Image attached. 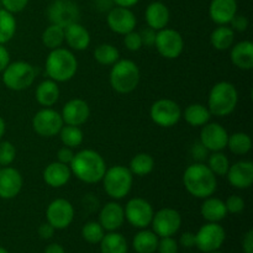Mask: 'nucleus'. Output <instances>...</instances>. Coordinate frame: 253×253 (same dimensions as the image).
I'll use <instances>...</instances> for the list:
<instances>
[{
  "instance_id": "f257e3e1",
  "label": "nucleus",
  "mask_w": 253,
  "mask_h": 253,
  "mask_svg": "<svg viewBox=\"0 0 253 253\" xmlns=\"http://www.w3.org/2000/svg\"><path fill=\"white\" fill-rule=\"evenodd\" d=\"M72 174L76 175L81 182L95 184L103 179L106 172V163L103 156L94 150H82L74 155L69 165Z\"/></svg>"
},
{
  "instance_id": "f03ea898",
  "label": "nucleus",
  "mask_w": 253,
  "mask_h": 253,
  "mask_svg": "<svg viewBox=\"0 0 253 253\" xmlns=\"http://www.w3.org/2000/svg\"><path fill=\"white\" fill-rule=\"evenodd\" d=\"M183 184L185 189L198 199L211 197L217 188L216 175L205 163L197 162L190 165L183 174Z\"/></svg>"
},
{
  "instance_id": "7ed1b4c3",
  "label": "nucleus",
  "mask_w": 253,
  "mask_h": 253,
  "mask_svg": "<svg viewBox=\"0 0 253 253\" xmlns=\"http://www.w3.org/2000/svg\"><path fill=\"white\" fill-rule=\"evenodd\" d=\"M44 68L49 79L57 83H63L71 81L76 76L78 71V61L71 49L59 47L51 49L46 58Z\"/></svg>"
},
{
  "instance_id": "20e7f679",
  "label": "nucleus",
  "mask_w": 253,
  "mask_h": 253,
  "mask_svg": "<svg viewBox=\"0 0 253 253\" xmlns=\"http://www.w3.org/2000/svg\"><path fill=\"white\" fill-rule=\"evenodd\" d=\"M239 103V91L230 82H219L210 89L208 98V109L210 114L217 118L229 116L234 113Z\"/></svg>"
},
{
  "instance_id": "39448f33",
  "label": "nucleus",
  "mask_w": 253,
  "mask_h": 253,
  "mask_svg": "<svg viewBox=\"0 0 253 253\" xmlns=\"http://www.w3.org/2000/svg\"><path fill=\"white\" fill-rule=\"evenodd\" d=\"M140 68L131 59H119L111 66L109 81L111 88L120 94H128L140 83Z\"/></svg>"
},
{
  "instance_id": "423d86ee",
  "label": "nucleus",
  "mask_w": 253,
  "mask_h": 253,
  "mask_svg": "<svg viewBox=\"0 0 253 253\" xmlns=\"http://www.w3.org/2000/svg\"><path fill=\"white\" fill-rule=\"evenodd\" d=\"M103 187L106 194L114 200L124 199L132 189L133 175L125 166H114L106 168L103 177Z\"/></svg>"
},
{
  "instance_id": "0eeeda50",
  "label": "nucleus",
  "mask_w": 253,
  "mask_h": 253,
  "mask_svg": "<svg viewBox=\"0 0 253 253\" xmlns=\"http://www.w3.org/2000/svg\"><path fill=\"white\" fill-rule=\"evenodd\" d=\"M35 78L36 71L29 62H12L2 71V83L10 90H25L34 84Z\"/></svg>"
},
{
  "instance_id": "6e6552de",
  "label": "nucleus",
  "mask_w": 253,
  "mask_h": 253,
  "mask_svg": "<svg viewBox=\"0 0 253 253\" xmlns=\"http://www.w3.org/2000/svg\"><path fill=\"white\" fill-rule=\"evenodd\" d=\"M226 239V232L219 222H207L195 234V246L204 253L221 249Z\"/></svg>"
},
{
  "instance_id": "1a4fd4ad",
  "label": "nucleus",
  "mask_w": 253,
  "mask_h": 253,
  "mask_svg": "<svg viewBox=\"0 0 253 253\" xmlns=\"http://www.w3.org/2000/svg\"><path fill=\"white\" fill-rule=\"evenodd\" d=\"M182 109L172 99H160L150 109L151 120L161 127H172L179 123Z\"/></svg>"
},
{
  "instance_id": "9d476101",
  "label": "nucleus",
  "mask_w": 253,
  "mask_h": 253,
  "mask_svg": "<svg viewBox=\"0 0 253 253\" xmlns=\"http://www.w3.org/2000/svg\"><path fill=\"white\" fill-rule=\"evenodd\" d=\"M155 47L166 59H175L184 49V40L178 31L165 27L156 34Z\"/></svg>"
},
{
  "instance_id": "9b49d317",
  "label": "nucleus",
  "mask_w": 253,
  "mask_h": 253,
  "mask_svg": "<svg viewBox=\"0 0 253 253\" xmlns=\"http://www.w3.org/2000/svg\"><path fill=\"white\" fill-rule=\"evenodd\" d=\"M124 211L128 224L136 229H146L150 226L155 214L152 205L143 198H132L128 200L124 208Z\"/></svg>"
},
{
  "instance_id": "f8f14e48",
  "label": "nucleus",
  "mask_w": 253,
  "mask_h": 253,
  "mask_svg": "<svg viewBox=\"0 0 253 253\" xmlns=\"http://www.w3.org/2000/svg\"><path fill=\"white\" fill-rule=\"evenodd\" d=\"M63 125L61 113L51 108L41 109L32 119V128L42 137H53L58 135Z\"/></svg>"
},
{
  "instance_id": "ddd939ff",
  "label": "nucleus",
  "mask_w": 253,
  "mask_h": 253,
  "mask_svg": "<svg viewBox=\"0 0 253 253\" xmlns=\"http://www.w3.org/2000/svg\"><path fill=\"white\" fill-rule=\"evenodd\" d=\"M151 225L158 237L174 236L182 226V216L175 209L163 208L153 214Z\"/></svg>"
},
{
  "instance_id": "4468645a",
  "label": "nucleus",
  "mask_w": 253,
  "mask_h": 253,
  "mask_svg": "<svg viewBox=\"0 0 253 253\" xmlns=\"http://www.w3.org/2000/svg\"><path fill=\"white\" fill-rule=\"evenodd\" d=\"M47 16L51 24L66 29L69 25L78 22L81 14L73 0H53L47 9Z\"/></svg>"
},
{
  "instance_id": "2eb2a0df",
  "label": "nucleus",
  "mask_w": 253,
  "mask_h": 253,
  "mask_svg": "<svg viewBox=\"0 0 253 253\" xmlns=\"http://www.w3.org/2000/svg\"><path fill=\"white\" fill-rule=\"evenodd\" d=\"M47 222L56 230L67 229L74 220V208L71 202L58 198L49 203L46 210Z\"/></svg>"
},
{
  "instance_id": "dca6fc26",
  "label": "nucleus",
  "mask_w": 253,
  "mask_h": 253,
  "mask_svg": "<svg viewBox=\"0 0 253 253\" xmlns=\"http://www.w3.org/2000/svg\"><path fill=\"white\" fill-rule=\"evenodd\" d=\"M227 140H229V133L220 124L208 123L202 126L199 142L209 152H217L226 148Z\"/></svg>"
},
{
  "instance_id": "f3484780",
  "label": "nucleus",
  "mask_w": 253,
  "mask_h": 253,
  "mask_svg": "<svg viewBox=\"0 0 253 253\" xmlns=\"http://www.w3.org/2000/svg\"><path fill=\"white\" fill-rule=\"evenodd\" d=\"M106 22L113 32L119 35H126L127 32L135 30L137 20L130 7L114 6L108 11Z\"/></svg>"
},
{
  "instance_id": "a211bd4d",
  "label": "nucleus",
  "mask_w": 253,
  "mask_h": 253,
  "mask_svg": "<svg viewBox=\"0 0 253 253\" xmlns=\"http://www.w3.org/2000/svg\"><path fill=\"white\" fill-rule=\"evenodd\" d=\"M61 116L64 125L82 126L90 116V108L83 99H72L64 104Z\"/></svg>"
},
{
  "instance_id": "6ab92c4d",
  "label": "nucleus",
  "mask_w": 253,
  "mask_h": 253,
  "mask_svg": "<svg viewBox=\"0 0 253 253\" xmlns=\"http://www.w3.org/2000/svg\"><path fill=\"white\" fill-rule=\"evenodd\" d=\"M24 179L16 168L6 167L0 168V198L1 199H12L21 192Z\"/></svg>"
},
{
  "instance_id": "aec40b11",
  "label": "nucleus",
  "mask_w": 253,
  "mask_h": 253,
  "mask_svg": "<svg viewBox=\"0 0 253 253\" xmlns=\"http://www.w3.org/2000/svg\"><path fill=\"white\" fill-rule=\"evenodd\" d=\"M226 177L236 189H247L253 184V163L251 161H240L230 165Z\"/></svg>"
},
{
  "instance_id": "412c9836",
  "label": "nucleus",
  "mask_w": 253,
  "mask_h": 253,
  "mask_svg": "<svg viewBox=\"0 0 253 253\" xmlns=\"http://www.w3.org/2000/svg\"><path fill=\"white\" fill-rule=\"evenodd\" d=\"M125 222V211L119 203H106L99 214V224L103 226L105 231H116L120 229Z\"/></svg>"
},
{
  "instance_id": "4be33fe9",
  "label": "nucleus",
  "mask_w": 253,
  "mask_h": 253,
  "mask_svg": "<svg viewBox=\"0 0 253 253\" xmlns=\"http://www.w3.org/2000/svg\"><path fill=\"white\" fill-rule=\"evenodd\" d=\"M236 14V0H211L209 5L210 19L217 25H229Z\"/></svg>"
},
{
  "instance_id": "5701e85b",
  "label": "nucleus",
  "mask_w": 253,
  "mask_h": 253,
  "mask_svg": "<svg viewBox=\"0 0 253 253\" xmlns=\"http://www.w3.org/2000/svg\"><path fill=\"white\" fill-rule=\"evenodd\" d=\"M90 34L79 22L69 25L64 29V42L73 51H84L90 44Z\"/></svg>"
},
{
  "instance_id": "b1692460",
  "label": "nucleus",
  "mask_w": 253,
  "mask_h": 253,
  "mask_svg": "<svg viewBox=\"0 0 253 253\" xmlns=\"http://www.w3.org/2000/svg\"><path fill=\"white\" fill-rule=\"evenodd\" d=\"M71 177V167L68 165L58 162V161L49 163L43 170V180L51 188L64 187L69 182Z\"/></svg>"
},
{
  "instance_id": "393cba45",
  "label": "nucleus",
  "mask_w": 253,
  "mask_h": 253,
  "mask_svg": "<svg viewBox=\"0 0 253 253\" xmlns=\"http://www.w3.org/2000/svg\"><path fill=\"white\" fill-rule=\"evenodd\" d=\"M169 10L163 2L153 1L146 7V22H147V26L153 29L155 31H160V30L167 27L168 22H169Z\"/></svg>"
},
{
  "instance_id": "a878e982",
  "label": "nucleus",
  "mask_w": 253,
  "mask_h": 253,
  "mask_svg": "<svg viewBox=\"0 0 253 253\" xmlns=\"http://www.w3.org/2000/svg\"><path fill=\"white\" fill-rule=\"evenodd\" d=\"M230 58L234 66L242 71H250L253 68V43L251 41H241L232 44Z\"/></svg>"
},
{
  "instance_id": "bb28decb",
  "label": "nucleus",
  "mask_w": 253,
  "mask_h": 253,
  "mask_svg": "<svg viewBox=\"0 0 253 253\" xmlns=\"http://www.w3.org/2000/svg\"><path fill=\"white\" fill-rule=\"evenodd\" d=\"M200 212L208 222H220L229 214L225 202H222L219 198H214L212 195L209 198H205L202 207H200Z\"/></svg>"
},
{
  "instance_id": "cd10ccee",
  "label": "nucleus",
  "mask_w": 253,
  "mask_h": 253,
  "mask_svg": "<svg viewBox=\"0 0 253 253\" xmlns=\"http://www.w3.org/2000/svg\"><path fill=\"white\" fill-rule=\"evenodd\" d=\"M59 94H61V91H59L58 83L52 81V79H47V81L40 83L37 85L36 91H35L37 103L44 108L53 106L58 101Z\"/></svg>"
},
{
  "instance_id": "c85d7f7f",
  "label": "nucleus",
  "mask_w": 253,
  "mask_h": 253,
  "mask_svg": "<svg viewBox=\"0 0 253 253\" xmlns=\"http://www.w3.org/2000/svg\"><path fill=\"white\" fill-rule=\"evenodd\" d=\"M160 237L151 230L141 229L132 240V247L137 253H155Z\"/></svg>"
},
{
  "instance_id": "c756f323",
  "label": "nucleus",
  "mask_w": 253,
  "mask_h": 253,
  "mask_svg": "<svg viewBox=\"0 0 253 253\" xmlns=\"http://www.w3.org/2000/svg\"><path fill=\"white\" fill-rule=\"evenodd\" d=\"M235 42V31L227 25H219L210 35V43L217 51H226Z\"/></svg>"
},
{
  "instance_id": "7c9ffc66",
  "label": "nucleus",
  "mask_w": 253,
  "mask_h": 253,
  "mask_svg": "<svg viewBox=\"0 0 253 253\" xmlns=\"http://www.w3.org/2000/svg\"><path fill=\"white\" fill-rule=\"evenodd\" d=\"M184 116V120L187 121V124H189L190 126H194V127H200V126H204L205 124H208L211 118V114H210L208 106L203 105V104H190L185 108L184 114H182Z\"/></svg>"
},
{
  "instance_id": "2f4dec72",
  "label": "nucleus",
  "mask_w": 253,
  "mask_h": 253,
  "mask_svg": "<svg viewBox=\"0 0 253 253\" xmlns=\"http://www.w3.org/2000/svg\"><path fill=\"white\" fill-rule=\"evenodd\" d=\"M101 253H127L128 245L125 237L116 231H110L104 235L100 241Z\"/></svg>"
},
{
  "instance_id": "473e14b6",
  "label": "nucleus",
  "mask_w": 253,
  "mask_h": 253,
  "mask_svg": "<svg viewBox=\"0 0 253 253\" xmlns=\"http://www.w3.org/2000/svg\"><path fill=\"white\" fill-rule=\"evenodd\" d=\"M155 168V160L148 153H138L133 156L132 160L130 161V172L132 175H138V177H145L150 174Z\"/></svg>"
},
{
  "instance_id": "72a5a7b5",
  "label": "nucleus",
  "mask_w": 253,
  "mask_h": 253,
  "mask_svg": "<svg viewBox=\"0 0 253 253\" xmlns=\"http://www.w3.org/2000/svg\"><path fill=\"white\" fill-rule=\"evenodd\" d=\"M226 147H229L230 152H232L234 155H247L252 148L251 136L246 132H235L232 135H229Z\"/></svg>"
},
{
  "instance_id": "f704fd0d",
  "label": "nucleus",
  "mask_w": 253,
  "mask_h": 253,
  "mask_svg": "<svg viewBox=\"0 0 253 253\" xmlns=\"http://www.w3.org/2000/svg\"><path fill=\"white\" fill-rule=\"evenodd\" d=\"M16 19L14 14L5 9H0V44H5L15 36Z\"/></svg>"
},
{
  "instance_id": "c9c22d12",
  "label": "nucleus",
  "mask_w": 253,
  "mask_h": 253,
  "mask_svg": "<svg viewBox=\"0 0 253 253\" xmlns=\"http://www.w3.org/2000/svg\"><path fill=\"white\" fill-rule=\"evenodd\" d=\"M94 58L101 66H113L120 59V52L110 43H101L94 49Z\"/></svg>"
},
{
  "instance_id": "e433bc0d",
  "label": "nucleus",
  "mask_w": 253,
  "mask_h": 253,
  "mask_svg": "<svg viewBox=\"0 0 253 253\" xmlns=\"http://www.w3.org/2000/svg\"><path fill=\"white\" fill-rule=\"evenodd\" d=\"M42 43L49 49H56L62 47L64 42V29L58 25L51 24L42 32Z\"/></svg>"
},
{
  "instance_id": "4c0bfd02",
  "label": "nucleus",
  "mask_w": 253,
  "mask_h": 253,
  "mask_svg": "<svg viewBox=\"0 0 253 253\" xmlns=\"http://www.w3.org/2000/svg\"><path fill=\"white\" fill-rule=\"evenodd\" d=\"M59 138H61L63 146L71 148H77L83 143L84 135L83 131L81 130L79 126L72 125H63L61 131H59Z\"/></svg>"
},
{
  "instance_id": "58836bf2",
  "label": "nucleus",
  "mask_w": 253,
  "mask_h": 253,
  "mask_svg": "<svg viewBox=\"0 0 253 253\" xmlns=\"http://www.w3.org/2000/svg\"><path fill=\"white\" fill-rule=\"evenodd\" d=\"M207 166L216 177H224L230 168V161L227 156L222 153V151H217V152H211V155H209Z\"/></svg>"
},
{
  "instance_id": "ea45409f",
  "label": "nucleus",
  "mask_w": 253,
  "mask_h": 253,
  "mask_svg": "<svg viewBox=\"0 0 253 253\" xmlns=\"http://www.w3.org/2000/svg\"><path fill=\"white\" fill-rule=\"evenodd\" d=\"M105 235V230L103 229L99 221H89L82 229V237L85 240L88 244L96 245L100 244L101 239Z\"/></svg>"
},
{
  "instance_id": "a19ab883",
  "label": "nucleus",
  "mask_w": 253,
  "mask_h": 253,
  "mask_svg": "<svg viewBox=\"0 0 253 253\" xmlns=\"http://www.w3.org/2000/svg\"><path fill=\"white\" fill-rule=\"evenodd\" d=\"M16 157V148L9 141H1L0 142V166L6 167L15 161Z\"/></svg>"
},
{
  "instance_id": "79ce46f5",
  "label": "nucleus",
  "mask_w": 253,
  "mask_h": 253,
  "mask_svg": "<svg viewBox=\"0 0 253 253\" xmlns=\"http://www.w3.org/2000/svg\"><path fill=\"white\" fill-rule=\"evenodd\" d=\"M124 44L126 48L131 52H137L142 48V40H141L140 32L137 31H131L124 35Z\"/></svg>"
},
{
  "instance_id": "37998d69",
  "label": "nucleus",
  "mask_w": 253,
  "mask_h": 253,
  "mask_svg": "<svg viewBox=\"0 0 253 253\" xmlns=\"http://www.w3.org/2000/svg\"><path fill=\"white\" fill-rule=\"evenodd\" d=\"M226 210L230 214H240L245 209V200L240 195H230L225 202Z\"/></svg>"
},
{
  "instance_id": "c03bdc74",
  "label": "nucleus",
  "mask_w": 253,
  "mask_h": 253,
  "mask_svg": "<svg viewBox=\"0 0 253 253\" xmlns=\"http://www.w3.org/2000/svg\"><path fill=\"white\" fill-rule=\"evenodd\" d=\"M157 251L158 253H178V242L173 236L160 237Z\"/></svg>"
},
{
  "instance_id": "a18cd8bd",
  "label": "nucleus",
  "mask_w": 253,
  "mask_h": 253,
  "mask_svg": "<svg viewBox=\"0 0 253 253\" xmlns=\"http://www.w3.org/2000/svg\"><path fill=\"white\" fill-rule=\"evenodd\" d=\"M0 2L5 10L15 14V12L22 11L29 4V0H0Z\"/></svg>"
},
{
  "instance_id": "49530a36",
  "label": "nucleus",
  "mask_w": 253,
  "mask_h": 253,
  "mask_svg": "<svg viewBox=\"0 0 253 253\" xmlns=\"http://www.w3.org/2000/svg\"><path fill=\"white\" fill-rule=\"evenodd\" d=\"M230 25H231V29L234 30V31H237V32H245L247 29H249V19H247L245 15H239L236 14L234 17H232V20L230 21Z\"/></svg>"
},
{
  "instance_id": "de8ad7c7",
  "label": "nucleus",
  "mask_w": 253,
  "mask_h": 253,
  "mask_svg": "<svg viewBox=\"0 0 253 253\" xmlns=\"http://www.w3.org/2000/svg\"><path fill=\"white\" fill-rule=\"evenodd\" d=\"M156 34L157 31H155L151 27H146V29L141 30L140 31V36L141 40H142V46L146 47H153L155 46V41H156Z\"/></svg>"
},
{
  "instance_id": "09e8293b",
  "label": "nucleus",
  "mask_w": 253,
  "mask_h": 253,
  "mask_svg": "<svg viewBox=\"0 0 253 253\" xmlns=\"http://www.w3.org/2000/svg\"><path fill=\"white\" fill-rule=\"evenodd\" d=\"M74 151L73 148L71 147H67V146H63V147H61L58 150V152H57V161L61 163H63V165H71V162L73 161V157H74Z\"/></svg>"
},
{
  "instance_id": "8fccbe9b",
  "label": "nucleus",
  "mask_w": 253,
  "mask_h": 253,
  "mask_svg": "<svg viewBox=\"0 0 253 253\" xmlns=\"http://www.w3.org/2000/svg\"><path fill=\"white\" fill-rule=\"evenodd\" d=\"M192 155H193V157L198 161V162H203V161L207 160L208 156H209V151H208L207 148L202 145V143L197 142L195 145H193Z\"/></svg>"
},
{
  "instance_id": "3c124183",
  "label": "nucleus",
  "mask_w": 253,
  "mask_h": 253,
  "mask_svg": "<svg viewBox=\"0 0 253 253\" xmlns=\"http://www.w3.org/2000/svg\"><path fill=\"white\" fill-rule=\"evenodd\" d=\"M54 231H56V229H54L51 224H48V222H44V224L40 225L39 231L37 232H39V236L41 237L42 240H49L53 237Z\"/></svg>"
},
{
  "instance_id": "603ef678",
  "label": "nucleus",
  "mask_w": 253,
  "mask_h": 253,
  "mask_svg": "<svg viewBox=\"0 0 253 253\" xmlns=\"http://www.w3.org/2000/svg\"><path fill=\"white\" fill-rule=\"evenodd\" d=\"M179 244H180V246H183L184 249H192V247H194L195 246V234H193V232H190V231L183 232V234L180 235Z\"/></svg>"
},
{
  "instance_id": "864d4df0",
  "label": "nucleus",
  "mask_w": 253,
  "mask_h": 253,
  "mask_svg": "<svg viewBox=\"0 0 253 253\" xmlns=\"http://www.w3.org/2000/svg\"><path fill=\"white\" fill-rule=\"evenodd\" d=\"M242 249L245 253H253V231L250 230L242 239Z\"/></svg>"
},
{
  "instance_id": "5fc2aeb1",
  "label": "nucleus",
  "mask_w": 253,
  "mask_h": 253,
  "mask_svg": "<svg viewBox=\"0 0 253 253\" xmlns=\"http://www.w3.org/2000/svg\"><path fill=\"white\" fill-rule=\"evenodd\" d=\"M9 63H10L9 51L6 49V47H4V44H0V72L4 71Z\"/></svg>"
},
{
  "instance_id": "6e6d98bb",
  "label": "nucleus",
  "mask_w": 253,
  "mask_h": 253,
  "mask_svg": "<svg viewBox=\"0 0 253 253\" xmlns=\"http://www.w3.org/2000/svg\"><path fill=\"white\" fill-rule=\"evenodd\" d=\"M44 253H66L63 246L59 244H51L44 249Z\"/></svg>"
},
{
  "instance_id": "4d7b16f0",
  "label": "nucleus",
  "mask_w": 253,
  "mask_h": 253,
  "mask_svg": "<svg viewBox=\"0 0 253 253\" xmlns=\"http://www.w3.org/2000/svg\"><path fill=\"white\" fill-rule=\"evenodd\" d=\"M114 4L116 5V6H123V7H131L133 6V5L137 4L140 0H113Z\"/></svg>"
},
{
  "instance_id": "13d9d810",
  "label": "nucleus",
  "mask_w": 253,
  "mask_h": 253,
  "mask_svg": "<svg viewBox=\"0 0 253 253\" xmlns=\"http://www.w3.org/2000/svg\"><path fill=\"white\" fill-rule=\"evenodd\" d=\"M5 131H6V124H5L4 119H2L1 116H0V138H1L2 136H4Z\"/></svg>"
},
{
  "instance_id": "bf43d9fd",
  "label": "nucleus",
  "mask_w": 253,
  "mask_h": 253,
  "mask_svg": "<svg viewBox=\"0 0 253 253\" xmlns=\"http://www.w3.org/2000/svg\"><path fill=\"white\" fill-rule=\"evenodd\" d=\"M0 253H9V252H7L6 250L4 249V247H1V246H0Z\"/></svg>"
},
{
  "instance_id": "052dcab7",
  "label": "nucleus",
  "mask_w": 253,
  "mask_h": 253,
  "mask_svg": "<svg viewBox=\"0 0 253 253\" xmlns=\"http://www.w3.org/2000/svg\"><path fill=\"white\" fill-rule=\"evenodd\" d=\"M209 253H222V252H220L219 250H217V251H214V252H209Z\"/></svg>"
}]
</instances>
